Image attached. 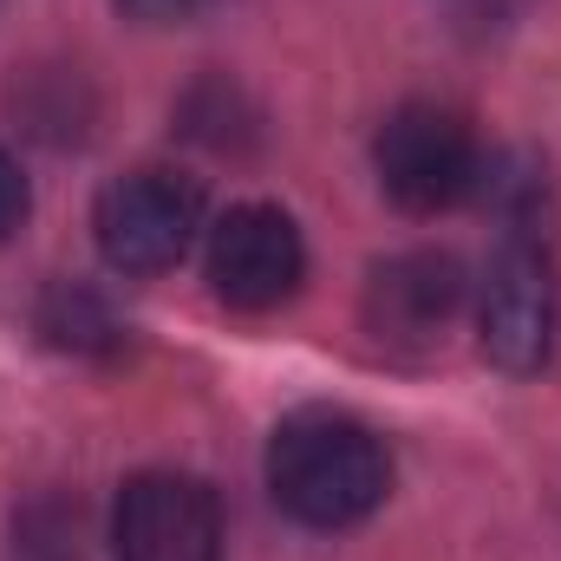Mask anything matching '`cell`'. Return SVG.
I'll list each match as a JSON object with an SVG mask.
<instances>
[{"mask_svg":"<svg viewBox=\"0 0 561 561\" xmlns=\"http://www.w3.org/2000/svg\"><path fill=\"white\" fill-rule=\"evenodd\" d=\"M392 490L386 444L346 412H294L268 437V496L300 529H353Z\"/></svg>","mask_w":561,"mask_h":561,"instance_id":"obj_1","label":"cell"},{"mask_svg":"<svg viewBox=\"0 0 561 561\" xmlns=\"http://www.w3.org/2000/svg\"><path fill=\"white\" fill-rule=\"evenodd\" d=\"M196 229H203V190H196V176L163 170V163L112 176L99 190V209H92V236H99V255L112 275L176 268L190 255Z\"/></svg>","mask_w":561,"mask_h":561,"instance_id":"obj_2","label":"cell"},{"mask_svg":"<svg viewBox=\"0 0 561 561\" xmlns=\"http://www.w3.org/2000/svg\"><path fill=\"white\" fill-rule=\"evenodd\" d=\"M373 170H379V190L405 216H444V209H457L477 190L483 150H477V131L457 112L399 105L379 125V138H373Z\"/></svg>","mask_w":561,"mask_h":561,"instance_id":"obj_3","label":"cell"},{"mask_svg":"<svg viewBox=\"0 0 561 561\" xmlns=\"http://www.w3.org/2000/svg\"><path fill=\"white\" fill-rule=\"evenodd\" d=\"M556 262L542 242H529L523 229L496 242L490 268H483V294H477V346L490 366L503 373H536L556 346Z\"/></svg>","mask_w":561,"mask_h":561,"instance_id":"obj_4","label":"cell"},{"mask_svg":"<svg viewBox=\"0 0 561 561\" xmlns=\"http://www.w3.org/2000/svg\"><path fill=\"white\" fill-rule=\"evenodd\" d=\"M203 275L216 287V300H229L242 313H268L280 300H294V287L307 280V242H300L287 209H275V203H236L209 229Z\"/></svg>","mask_w":561,"mask_h":561,"instance_id":"obj_5","label":"cell"},{"mask_svg":"<svg viewBox=\"0 0 561 561\" xmlns=\"http://www.w3.org/2000/svg\"><path fill=\"white\" fill-rule=\"evenodd\" d=\"M118 561H222V510L216 490L183 470H138L112 510Z\"/></svg>","mask_w":561,"mask_h":561,"instance_id":"obj_6","label":"cell"},{"mask_svg":"<svg viewBox=\"0 0 561 561\" xmlns=\"http://www.w3.org/2000/svg\"><path fill=\"white\" fill-rule=\"evenodd\" d=\"M463 307V268L437 249H412L379 262L366 280V327L386 346H431Z\"/></svg>","mask_w":561,"mask_h":561,"instance_id":"obj_7","label":"cell"},{"mask_svg":"<svg viewBox=\"0 0 561 561\" xmlns=\"http://www.w3.org/2000/svg\"><path fill=\"white\" fill-rule=\"evenodd\" d=\"M20 222H26V176H20V163L0 150V242H7Z\"/></svg>","mask_w":561,"mask_h":561,"instance_id":"obj_8","label":"cell"},{"mask_svg":"<svg viewBox=\"0 0 561 561\" xmlns=\"http://www.w3.org/2000/svg\"><path fill=\"white\" fill-rule=\"evenodd\" d=\"M131 20H144V26H170V20H190L203 0H118Z\"/></svg>","mask_w":561,"mask_h":561,"instance_id":"obj_9","label":"cell"}]
</instances>
